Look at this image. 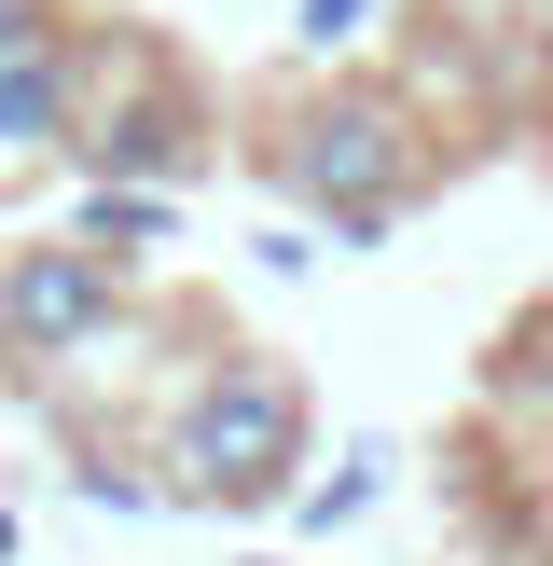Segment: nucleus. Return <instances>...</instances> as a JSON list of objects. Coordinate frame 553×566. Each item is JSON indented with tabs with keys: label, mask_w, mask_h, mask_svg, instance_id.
Returning <instances> with one entry per match:
<instances>
[{
	"label": "nucleus",
	"mask_w": 553,
	"mask_h": 566,
	"mask_svg": "<svg viewBox=\"0 0 553 566\" xmlns=\"http://www.w3.org/2000/svg\"><path fill=\"white\" fill-rule=\"evenodd\" d=\"M263 180L291 193V208H319L346 249H374V235H401V221L429 208L442 138H429V111H415L401 83H374V70H319L304 97L263 111Z\"/></svg>",
	"instance_id": "obj_1"
},
{
	"label": "nucleus",
	"mask_w": 553,
	"mask_h": 566,
	"mask_svg": "<svg viewBox=\"0 0 553 566\" xmlns=\"http://www.w3.org/2000/svg\"><path fill=\"white\" fill-rule=\"evenodd\" d=\"M304 470V374L263 346H221L166 415V497L194 512H276Z\"/></svg>",
	"instance_id": "obj_2"
},
{
	"label": "nucleus",
	"mask_w": 553,
	"mask_h": 566,
	"mask_svg": "<svg viewBox=\"0 0 553 566\" xmlns=\"http://www.w3.org/2000/svg\"><path fill=\"white\" fill-rule=\"evenodd\" d=\"M111 332H125V276H111L83 235H28V249H0V359H14L28 387L70 374V359H97Z\"/></svg>",
	"instance_id": "obj_3"
},
{
	"label": "nucleus",
	"mask_w": 553,
	"mask_h": 566,
	"mask_svg": "<svg viewBox=\"0 0 553 566\" xmlns=\"http://www.w3.org/2000/svg\"><path fill=\"white\" fill-rule=\"evenodd\" d=\"M194 153H208V97H194V70L166 42H138V97H125V83L83 97V138H70L83 180H153V193H180Z\"/></svg>",
	"instance_id": "obj_4"
},
{
	"label": "nucleus",
	"mask_w": 553,
	"mask_h": 566,
	"mask_svg": "<svg viewBox=\"0 0 553 566\" xmlns=\"http://www.w3.org/2000/svg\"><path fill=\"white\" fill-rule=\"evenodd\" d=\"M97 70H111V14H70L42 55H14V70H0V166H70Z\"/></svg>",
	"instance_id": "obj_5"
},
{
	"label": "nucleus",
	"mask_w": 553,
	"mask_h": 566,
	"mask_svg": "<svg viewBox=\"0 0 553 566\" xmlns=\"http://www.w3.org/2000/svg\"><path fill=\"white\" fill-rule=\"evenodd\" d=\"M70 235L97 249L111 276H138V263H153L166 235H180V193H153V180H97V193H83V221H70Z\"/></svg>",
	"instance_id": "obj_6"
},
{
	"label": "nucleus",
	"mask_w": 553,
	"mask_h": 566,
	"mask_svg": "<svg viewBox=\"0 0 553 566\" xmlns=\"http://www.w3.org/2000/svg\"><path fill=\"white\" fill-rule=\"evenodd\" d=\"M359 28H374V0H304V55H319V70H346Z\"/></svg>",
	"instance_id": "obj_7"
},
{
	"label": "nucleus",
	"mask_w": 553,
	"mask_h": 566,
	"mask_svg": "<svg viewBox=\"0 0 553 566\" xmlns=\"http://www.w3.org/2000/svg\"><path fill=\"white\" fill-rule=\"evenodd\" d=\"M55 28H70V0H0V70H14V55H42Z\"/></svg>",
	"instance_id": "obj_8"
},
{
	"label": "nucleus",
	"mask_w": 553,
	"mask_h": 566,
	"mask_svg": "<svg viewBox=\"0 0 553 566\" xmlns=\"http://www.w3.org/2000/svg\"><path fill=\"white\" fill-rule=\"evenodd\" d=\"M540 566H553V553H540Z\"/></svg>",
	"instance_id": "obj_9"
}]
</instances>
